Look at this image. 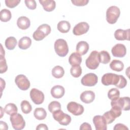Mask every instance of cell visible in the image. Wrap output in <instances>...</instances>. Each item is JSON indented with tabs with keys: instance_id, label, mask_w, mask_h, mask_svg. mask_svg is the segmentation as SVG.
<instances>
[{
	"instance_id": "25",
	"label": "cell",
	"mask_w": 130,
	"mask_h": 130,
	"mask_svg": "<svg viewBox=\"0 0 130 130\" xmlns=\"http://www.w3.org/2000/svg\"><path fill=\"white\" fill-rule=\"evenodd\" d=\"M57 28L60 32L67 33L71 28V24L67 21H60L58 23Z\"/></svg>"
},
{
	"instance_id": "41",
	"label": "cell",
	"mask_w": 130,
	"mask_h": 130,
	"mask_svg": "<svg viewBox=\"0 0 130 130\" xmlns=\"http://www.w3.org/2000/svg\"><path fill=\"white\" fill-rule=\"evenodd\" d=\"M24 3L29 9L35 10L37 7V4L35 0H25Z\"/></svg>"
},
{
	"instance_id": "36",
	"label": "cell",
	"mask_w": 130,
	"mask_h": 130,
	"mask_svg": "<svg viewBox=\"0 0 130 130\" xmlns=\"http://www.w3.org/2000/svg\"><path fill=\"white\" fill-rule=\"evenodd\" d=\"M32 37L34 40L37 41H39L44 39L46 37V36L43 31L37 28V30L34 32Z\"/></svg>"
},
{
	"instance_id": "13",
	"label": "cell",
	"mask_w": 130,
	"mask_h": 130,
	"mask_svg": "<svg viewBox=\"0 0 130 130\" xmlns=\"http://www.w3.org/2000/svg\"><path fill=\"white\" fill-rule=\"evenodd\" d=\"M89 25L86 22H81L76 24L73 29V33L76 36H81L86 34L89 30Z\"/></svg>"
},
{
	"instance_id": "32",
	"label": "cell",
	"mask_w": 130,
	"mask_h": 130,
	"mask_svg": "<svg viewBox=\"0 0 130 130\" xmlns=\"http://www.w3.org/2000/svg\"><path fill=\"white\" fill-rule=\"evenodd\" d=\"M120 96V91L116 88H112L108 92V97L111 101L117 100Z\"/></svg>"
},
{
	"instance_id": "6",
	"label": "cell",
	"mask_w": 130,
	"mask_h": 130,
	"mask_svg": "<svg viewBox=\"0 0 130 130\" xmlns=\"http://www.w3.org/2000/svg\"><path fill=\"white\" fill-rule=\"evenodd\" d=\"M52 116L53 118L62 125H68L71 122V117L63 113L61 109L54 112L52 113Z\"/></svg>"
},
{
	"instance_id": "31",
	"label": "cell",
	"mask_w": 130,
	"mask_h": 130,
	"mask_svg": "<svg viewBox=\"0 0 130 130\" xmlns=\"http://www.w3.org/2000/svg\"><path fill=\"white\" fill-rule=\"evenodd\" d=\"M4 111L7 114L11 115L14 113H17L18 109L15 104L13 103H8L5 106Z\"/></svg>"
},
{
	"instance_id": "18",
	"label": "cell",
	"mask_w": 130,
	"mask_h": 130,
	"mask_svg": "<svg viewBox=\"0 0 130 130\" xmlns=\"http://www.w3.org/2000/svg\"><path fill=\"white\" fill-rule=\"evenodd\" d=\"M65 93L64 87L61 85H57L53 86L51 89V94L53 98L60 99L62 98Z\"/></svg>"
},
{
	"instance_id": "16",
	"label": "cell",
	"mask_w": 130,
	"mask_h": 130,
	"mask_svg": "<svg viewBox=\"0 0 130 130\" xmlns=\"http://www.w3.org/2000/svg\"><path fill=\"white\" fill-rule=\"evenodd\" d=\"M80 99L82 102L85 104H89L94 101L95 93L91 90H85L80 94Z\"/></svg>"
},
{
	"instance_id": "34",
	"label": "cell",
	"mask_w": 130,
	"mask_h": 130,
	"mask_svg": "<svg viewBox=\"0 0 130 130\" xmlns=\"http://www.w3.org/2000/svg\"><path fill=\"white\" fill-rule=\"evenodd\" d=\"M70 73L73 77L78 78L82 74V68L80 65L73 66L70 69Z\"/></svg>"
},
{
	"instance_id": "3",
	"label": "cell",
	"mask_w": 130,
	"mask_h": 130,
	"mask_svg": "<svg viewBox=\"0 0 130 130\" xmlns=\"http://www.w3.org/2000/svg\"><path fill=\"white\" fill-rule=\"evenodd\" d=\"M111 107V110L105 112L103 115L108 124L112 123L117 117H119L121 114L122 110L119 107L116 106Z\"/></svg>"
},
{
	"instance_id": "30",
	"label": "cell",
	"mask_w": 130,
	"mask_h": 130,
	"mask_svg": "<svg viewBox=\"0 0 130 130\" xmlns=\"http://www.w3.org/2000/svg\"><path fill=\"white\" fill-rule=\"evenodd\" d=\"M0 17L1 20L2 22H6L9 21L12 17V15L10 11L6 9L2 10L0 12Z\"/></svg>"
},
{
	"instance_id": "46",
	"label": "cell",
	"mask_w": 130,
	"mask_h": 130,
	"mask_svg": "<svg viewBox=\"0 0 130 130\" xmlns=\"http://www.w3.org/2000/svg\"><path fill=\"white\" fill-rule=\"evenodd\" d=\"M0 128L1 129H8V128L7 124L5 122H4L3 121H0Z\"/></svg>"
},
{
	"instance_id": "26",
	"label": "cell",
	"mask_w": 130,
	"mask_h": 130,
	"mask_svg": "<svg viewBox=\"0 0 130 130\" xmlns=\"http://www.w3.org/2000/svg\"><path fill=\"white\" fill-rule=\"evenodd\" d=\"M35 117L39 120H44L47 116V112L43 108H37L34 112Z\"/></svg>"
},
{
	"instance_id": "22",
	"label": "cell",
	"mask_w": 130,
	"mask_h": 130,
	"mask_svg": "<svg viewBox=\"0 0 130 130\" xmlns=\"http://www.w3.org/2000/svg\"><path fill=\"white\" fill-rule=\"evenodd\" d=\"M81 62V56L77 52L72 53L69 58V62L72 66V67L80 65Z\"/></svg>"
},
{
	"instance_id": "28",
	"label": "cell",
	"mask_w": 130,
	"mask_h": 130,
	"mask_svg": "<svg viewBox=\"0 0 130 130\" xmlns=\"http://www.w3.org/2000/svg\"><path fill=\"white\" fill-rule=\"evenodd\" d=\"M100 62L103 64H107L111 60V57L108 51L103 50L99 52Z\"/></svg>"
},
{
	"instance_id": "29",
	"label": "cell",
	"mask_w": 130,
	"mask_h": 130,
	"mask_svg": "<svg viewBox=\"0 0 130 130\" xmlns=\"http://www.w3.org/2000/svg\"><path fill=\"white\" fill-rule=\"evenodd\" d=\"M17 42L16 39L14 37H9L5 41V44L6 47L8 50H13L17 45Z\"/></svg>"
},
{
	"instance_id": "10",
	"label": "cell",
	"mask_w": 130,
	"mask_h": 130,
	"mask_svg": "<svg viewBox=\"0 0 130 130\" xmlns=\"http://www.w3.org/2000/svg\"><path fill=\"white\" fill-rule=\"evenodd\" d=\"M98 81V78L96 75L90 73L85 75L81 79V84L86 86H93L96 84Z\"/></svg>"
},
{
	"instance_id": "38",
	"label": "cell",
	"mask_w": 130,
	"mask_h": 130,
	"mask_svg": "<svg viewBox=\"0 0 130 130\" xmlns=\"http://www.w3.org/2000/svg\"><path fill=\"white\" fill-rule=\"evenodd\" d=\"M38 28L41 30L42 31H43L46 36H48L51 32V30L50 25H49L47 24H43L40 25L38 27Z\"/></svg>"
},
{
	"instance_id": "24",
	"label": "cell",
	"mask_w": 130,
	"mask_h": 130,
	"mask_svg": "<svg viewBox=\"0 0 130 130\" xmlns=\"http://www.w3.org/2000/svg\"><path fill=\"white\" fill-rule=\"evenodd\" d=\"M110 68L113 71L121 72L124 68V64L119 60L114 59L110 63Z\"/></svg>"
},
{
	"instance_id": "47",
	"label": "cell",
	"mask_w": 130,
	"mask_h": 130,
	"mask_svg": "<svg viewBox=\"0 0 130 130\" xmlns=\"http://www.w3.org/2000/svg\"><path fill=\"white\" fill-rule=\"evenodd\" d=\"M1 55L5 56V50L3 49V46H2V44H1Z\"/></svg>"
},
{
	"instance_id": "39",
	"label": "cell",
	"mask_w": 130,
	"mask_h": 130,
	"mask_svg": "<svg viewBox=\"0 0 130 130\" xmlns=\"http://www.w3.org/2000/svg\"><path fill=\"white\" fill-rule=\"evenodd\" d=\"M7 7L10 8H14L16 7L20 2V0H5Z\"/></svg>"
},
{
	"instance_id": "7",
	"label": "cell",
	"mask_w": 130,
	"mask_h": 130,
	"mask_svg": "<svg viewBox=\"0 0 130 130\" xmlns=\"http://www.w3.org/2000/svg\"><path fill=\"white\" fill-rule=\"evenodd\" d=\"M119 75L113 73H106L102 77V83L105 86L117 85L119 81Z\"/></svg>"
},
{
	"instance_id": "44",
	"label": "cell",
	"mask_w": 130,
	"mask_h": 130,
	"mask_svg": "<svg viewBox=\"0 0 130 130\" xmlns=\"http://www.w3.org/2000/svg\"><path fill=\"white\" fill-rule=\"evenodd\" d=\"M80 130H84V129H88V130H91L92 128L91 125L87 122L83 123L80 127Z\"/></svg>"
},
{
	"instance_id": "17",
	"label": "cell",
	"mask_w": 130,
	"mask_h": 130,
	"mask_svg": "<svg viewBox=\"0 0 130 130\" xmlns=\"http://www.w3.org/2000/svg\"><path fill=\"white\" fill-rule=\"evenodd\" d=\"M115 38L118 41L129 40V29L124 30L122 29H118L114 32Z\"/></svg>"
},
{
	"instance_id": "21",
	"label": "cell",
	"mask_w": 130,
	"mask_h": 130,
	"mask_svg": "<svg viewBox=\"0 0 130 130\" xmlns=\"http://www.w3.org/2000/svg\"><path fill=\"white\" fill-rule=\"evenodd\" d=\"M76 51L81 55L85 54L88 51L89 45L85 41H80L76 45Z\"/></svg>"
},
{
	"instance_id": "15",
	"label": "cell",
	"mask_w": 130,
	"mask_h": 130,
	"mask_svg": "<svg viewBox=\"0 0 130 130\" xmlns=\"http://www.w3.org/2000/svg\"><path fill=\"white\" fill-rule=\"evenodd\" d=\"M111 52L114 57H123L126 55V49L123 44L119 43L112 47Z\"/></svg>"
},
{
	"instance_id": "12",
	"label": "cell",
	"mask_w": 130,
	"mask_h": 130,
	"mask_svg": "<svg viewBox=\"0 0 130 130\" xmlns=\"http://www.w3.org/2000/svg\"><path fill=\"white\" fill-rule=\"evenodd\" d=\"M30 97L32 101L36 105L42 104L44 101L43 92L37 88H32L30 91Z\"/></svg>"
},
{
	"instance_id": "8",
	"label": "cell",
	"mask_w": 130,
	"mask_h": 130,
	"mask_svg": "<svg viewBox=\"0 0 130 130\" xmlns=\"http://www.w3.org/2000/svg\"><path fill=\"white\" fill-rule=\"evenodd\" d=\"M111 106H116L124 111H129L130 109V100L128 96L119 98L115 101H111Z\"/></svg>"
},
{
	"instance_id": "2",
	"label": "cell",
	"mask_w": 130,
	"mask_h": 130,
	"mask_svg": "<svg viewBox=\"0 0 130 130\" xmlns=\"http://www.w3.org/2000/svg\"><path fill=\"white\" fill-rule=\"evenodd\" d=\"M120 11L119 8L115 6L109 7L106 11V20L110 24L115 23L120 16Z\"/></svg>"
},
{
	"instance_id": "14",
	"label": "cell",
	"mask_w": 130,
	"mask_h": 130,
	"mask_svg": "<svg viewBox=\"0 0 130 130\" xmlns=\"http://www.w3.org/2000/svg\"><path fill=\"white\" fill-rule=\"evenodd\" d=\"M92 121L96 130H106L107 129V124L103 116L95 115L93 117Z\"/></svg>"
},
{
	"instance_id": "1",
	"label": "cell",
	"mask_w": 130,
	"mask_h": 130,
	"mask_svg": "<svg viewBox=\"0 0 130 130\" xmlns=\"http://www.w3.org/2000/svg\"><path fill=\"white\" fill-rule=\"evenodd\" d=\"M56 53L60 57H64L69 52V47L66 41L62 39L56 40L54 43Z\"/></svg>"
},
{
	"instance_id": "23",
	"label": "cell",
	"mask_w": 130,
	"mask_h": 130,
	"mask_svg": "<svg viewBox=\"0 0 130 130\" xmlns=\"http://www.w3.org/2000/svg\"><path fill=\"white\" fill-rule=\"evenodd\" d=\"M31 44V40L28 37L21 38L18 42V47L22 50H26L28 48Z\"/></svg>"
},
{
	"instance_id": "11",
	"label": "cell",
	"mask_w": 130,
	"mask_h": 130,
	"mask_svg": "<svg viewBox=\"0 0 130 130\" xmlns=\"http://www.w3.org/2000/svg\"><path fill=\"white\" fill-rule=\"evenodd\" d=\"M68 111L75 116H79L84 112L83 106L75 102H70L67 105Z\"/></svg>"
},
{
	"instance_id": "33",
	"label": "cell",
	"mask_w": 130,
	"mask_h": 130,
	"mask_svg": "<svg viewBox=\"0 0 130 130\" xmlns=\"http://www.w3.org/2000/svg\"><path fill=\"white\" fill-rule=\"evenodd\" d=\"M21 109L22 112L24 114H28L32 110V107L29 103L26 100H23L21 102Z\"/></svg>"
},
{
	"instance_id": "43",
	"label": "cell",
	"mask_w": 130,
	"mask_h": 130,
	"mask_svg": "<svg viewBox=\"0 0 130 130\" xmlns=\"http://www.w3.org/2000/svg\"><path fill=\"white\" fill-rule=\"evenodd\" d=\"M113 129L114 130H118V129H122V130H128V128L124 124H122V123H117L115 125Z\"/></svg>"
},
{
	"instance_id": "40",
	"label": "cell",
	"mask_w": 130,
	"mask_h": 130,
	"mask_svg": "<svg viewBox=\"0 0 130 130\" xmlns=\"http://www.w3.org/2000/svg\"><path fill=\"white\" fill-rule=\"evenodd\" d=\"M119 77H120V79H119L118 83L115 86L118 87V88H123L126 86L127 84V80L124 78V77L122 75H119Z\"/></svg>"
},
{
	"instance_id": "45",
	"label": "cell",
	"mask_w": 130,
	"mask_h": 130,
	"mask_svg": "<svg viewBox=\"0 0 130 130\" xmlns=\"http://www.w3.org/2000/svg\"><path fill=\"white\" fill-rule=\"evenodd\" d=\"M48 129L46 124L44 123H41L38 125L36 127V129L40 130V129H44V130H47Z\"/></svg>"
},
{
	"instance_id": "35",
	"label": "cell",
	"mask_w": 130,
	"mask_h": 130,
	"mask_svg": "<svg viewBox=\"0 0 130 130\" xmlns=\"http://www.w3.org/2000/svg\"><path fill=\"white\" fill-rule=\"evenodd\" d=\"M48 109L51 113H53L54 112L61 109V105L58 102L54 101L49 104Z\"/></svg>"
},
{
	"instance_id": "20",
	"label": "cell",
	"mask_w": 130,
	"mask_h": 130,
	"mask_svg": "<svg viewBox=\"0 0 130 130\" xmlns=\"http://www.w3.org/2000/svg\"><path fill=\"white\" fill-rule=\"evenodd\" d=\"M39 3L42 5L43 9L47 12H51L56 7V3L53 0H39Z\"/></svg>"
},
{
	"instance_id": "42",
	"label": "cell",
	"mask_w": 130,
	"mask_h": 130,
	"mask_svg": "<svg viewBox=\"0 0 130 130\" xmlns=\"http://www.w3.org/2000/svg\"><path fill=\"white\" fill-rule=\"evenodd\" d=\"M72 4L76 6H84L89 2L88 0H72Z\"/></svg>"
},
{
	"instance_id": "27",
	"label": "cell",
	"mask_w": 130,
	"mask_h": 130,
	"mask_svg": "<svg viewBox=\"0 0 130 130\" xmlns=\"http://www.w3.org/2000/svg\"><path fill=\"white\" fill-rule=\"evenodd\" d=\"M52 75L55 78L59 79L62 78L64 74L63 68L59 66L54 67L51 71Z\"/></svg>"
},
{
	"instance_id": "5",
	"label": "cell",
	"mask_w": 130,
	"mask_h": 130,
	"mask_svg": "<svg viewBox=\"0 0 130 130\" xmlns=\"http://www.w3.org/2000/svg\"><path fill=\"white\" fill-rule=\"evenodd\" d=\"M10 120L13 128L16 130H21L25 126V122L23 116L19 113H14L10 115Z\"/></svg>"
},
{
	"instance_id": "37",
	"label": "cell",
	"mask_w": 130,
	"mask_h": 130,
	"mask_svg": "<svg viewBox=\"0 0 130 130\" xmlns=\"http://www.w3.org/2000/svg\"><path fill=\"white\" fill-rule=\"evenodd\" d=\"M8 66L5 56L1 55L0 57V70L1 73L3 74L7 71Z\"/></svg>"
},
{
	"instance_id": "4",
	"label": "cell",
	"mask_w": 130,
	"mask_h": 130,
	"mask_svg": "<svg viewBox=\"0 0 130 130\" xmlns=\"http://www.w3.org/2000/svg\"><path fill=\"white\" fill-rule=\"evenodd\" d=\"M100 63L99 54L96 50L92 51L85 60L86 67L90 70H95L98 68Z\"/></svg>"
},
{
	"instance_id": "9",
	"label": "cell",
	"mask_w": 130,
	"mask_h": 130,
	"mask_svg": "<svg viewBox=\"0 0 130 130\" xmlns=\"http://www.w3.org/2000/svg\"><path fill=\"white\" fill-rule=\"evenodd\" d=\"M15 82L18 87L22 90H26L30 87V82L24 75H17L15 79Z\"/></svg>"
},
{
	"instance_id": "19",
	"label": "cell",
	"mask_w": 130,
	"mask_h": 130,
	"mask_svg": "<svg viewBox=\"0 0 130 130\" xmlns=\"http://www.w3.org/2000/svg\"><path fill=\"white\" fill-rule=\"evenodd\" d=\"M17 25L20 29L25 30L30 26V21L28 18L25 16H20L17 19Z\"/></svg>"
}]
</instances>
